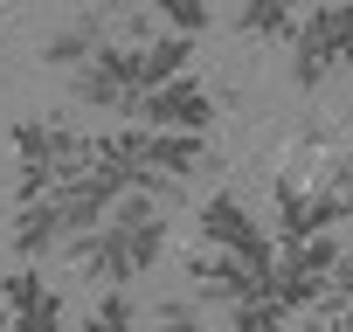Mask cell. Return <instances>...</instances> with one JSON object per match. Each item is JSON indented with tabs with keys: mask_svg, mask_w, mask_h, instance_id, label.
Listing matches in <instances>:
<instances>
[{
	"mask_svg": "<svg viewBox=\"0 0 353 332\" xmlns=\"http://www.w3.org/2000/svg\"><path fill=\"white\" fill-rule=\"evenodd\" d=\"M132 118H139L145 132H201V138H208V125H215V90L188 70V76L145 90V97L132 104Z\"/></svg>",
	"mask_w": 353,
	"mask_h": 332,
	"instance_id": "obj_5",
	"label": "cell"
},
{
	"mask_svg": "<svg viewBox=\"0 0 353 332\" xmlns=\"http://www.w3.org/2000/svg\"><path fill=\"white\" fill-rule=\"evenodd\" d=\"M0 332H8V304H0Z\"/></svg>",
	"mask_w": 353,
	"mask_h": 332,
	"instance_id": "obj_20",
	"label": "cell"
},
{
	"mask_svg": "<svg viewBox=\"0 0 353 332\" xmlns=\"http://www.w3.org/2000/svg\"><path fill=\"white\" fill-rule=\"evenodd\" d=\"M188 63H194V42L188 35H152L145 49H125V76H132L139 97L159 90V83H173V76H188Z\"/></svg>",
	"mask_w": 353,
	"mask_h": 332,
	"instance_id": "obj_10",
	"label": "cell"
},
{
	"mask_svg": "<svg viewBox=\"0 0 353 332\" xmlns=\"http://www.w3.org/2000/svg\"><path fill=\"white\" fill-rule=\"evenodd\" d=\"M277 8H284V14H298V8H312V0H277Z\"/></svg>",
	"mask_w": 353,
	"mask_h": 332,
	"instance_id": "obj_19",
	"label": "cell"
},
{
	"mask_svg": "<svg viewBox=\"0 0 353 332\" xmlns=\"http://www.w3.org/2000/svg\"><path fill=\"white\" fill-rule=\"evenodd\" d=\"M104 42H111V21H104L97 8H83L77 21H63V28L42 42V63H49V70H77V63H90Z\"/></svg>",
	"mask_w": 353,
	"mask_h": 332,
	"instance_id": "obj_11",
	"label": "cell"
},
{
	"mask_svg": "<svg viewBox=\"0 0 353 332\" xmlns=\"http://www.w3.org/2000/svg\"><path fill=\"white\" fill-rule=\"evenodd\" d=\"M346 291H353V284H332V291H325L312 311H298L284 332H346Z\"/></svg>",
	"mask_w": 353,
	"mask_h": 332,
	"instance_id": "obj_14",
	"label": "cell"
},
{
	"mask_svg": "<svg viewBox=\"0 0 353 332\" xmlns=\"http://www.w3.org/2000/svg\"><path fill=\"white\" fill-rule=\"evenodd\" d=\"M346 0H312V8L291 21V83L298 90H325V76H339L346 63Z\"/></svg>",
	"mask_w": 353,
	"mask_h": 332,
	"instance_id": "obj_3",
	"label": "cell"
},
{
	"mask_svg": "<svg viewBox=\"0 0 353 332\" xmlns=\"http://www.w3.org/2000/svg\"><path fill=\"white\" fill-rule=\"evenodd\" d=\"M152 8H159L152 21H166L173 35H188V42H194V35L215 21V0H152Z\"/></svg>",
	"mask_w": 353,
	"mask_h": 332,
	"instance_id": "obj_15",
	"label": "cell"
},
{
	"mask_svg": "<svg viewBox=\"0 0 353 332\" xmlns=\"http://www.w3.org/2000/svg\"><path fill=\"white\" fill-rule=\"evenodd\" d=\"M63 242H70V215H63V201H56V194L21 201V215H14V249H21L28 263H42V256H63Z\"/></svg>",
	"mask_w": 353,
	"mask_h": 332,
	"instance_id": "obj_9",
	"label": "cell"
},
{
	"mask_svg": "<svg viewBox=\"0 0 353 332\" xmlns=\"http://www.w3.org/2000/svg\"><path fill=\"white\" fill-rule=\"evenodd\" d=\"M132 8H145V0H97V14H104V21H125Z\"/></svg>",
	"mask_w": 353,
	"mask_h": 332,
	"instance_id": "obj_18",
	"label": "cell"
},
{
	"mask_svg": "<svg viewBox=\"0 0 353 332\" xmlns=\"http://www.w3.org/2000/svg\"><path fill=\"white\" fill-rule=\"evenodd\" d=\"M291 21L298 14H284L277 0H243V8H236V28L256 35V42H291Z\"/></svg>",
	"mask_w": 353,
	"mask_h": 332,
	"instance_id": "obj_12",
	"label": "cell"
},
{
	"mask_svg": "<svg viewBox=\"0 0 353 332\" xmlns=\"http://www.w3.org/2000/svg\"><path fill=\"white\" fill-rule=\"evenodd\" d=\"M152 325H159V332H208V325H201V311H194V304H181V298H166Z\"/></svg>",
	"mask_w": 353,
	"mask_h": 332,
	"instance_id": "obj_16",
	"label": "cell"
},
{
	"mask_svg": "<svg viewBox=\"0 0 353 332\" xmlns=\"http://www.w3.org/2000/svg\"><path fill=\"white\" fill-rule=\"evenodd\" d=\"M118 35H125V49H145V42H152V8H132V14L118 21Z\"/></svg>",
	"mask_w": 353,
	"mask_h": 332,
	"instance_id": "obj_17",
	"label": "cell"
},
{
	"mask_svg": "<svg viewBox=\"0 0 353 332\" xmlns=\"http://www.w3.org/2000/svg\"><path fill=\"white\" fill-rule=\"evenodd\" d=\"M188 277H194V298H208V304H243V298H256L270 277L263 270H250L243 256H222V249H201L194 263H188Z\"/></svg>",
	"mask_w": 353,
	"mask_h": 332,
	"instance_id": "obj_8",
	"label": "cell"
},
{
	"mask_svg": "<svg viewBox=\"0 0 353 332\" xmlns=\"http://www.w3.org/2000/svg\"><path fill=\"white\" fill-rule=\"evenodd\" d=\"M284 325H291V311H284L270 291H256V298L229 304V332H284Z\"/></svg>",
	"mask_w": 353,
	"mask_h": 332,
	"instance_id": "obj_13",
	"label": "cell"
},
{
	"mask_svg": "<svg viewBox=\"0 0 353 332\" xmlns=\"http://www.w3.org/2000/svg\"><path fill=\"white\" fill-rule=\"evenodd\" d=\"M132 166H139V174L173 180V187H188L194 174H208V166H215V145H208L201 132H145V125H139V152H132Z\"/></svg>",
	"mask_w": 353,
	"mask_h": 332,
	"instance_id": "obj_7",
	"label": "cell"
},
{
	"mask_svg": "<svg viewBox=\"0 0 353 332\" xmlns=\"http://www.w3.org/2000/svg\"><path fill=\"white\" fill-rule=\"evenodd\" d=\"M194 229H201V249H222V256H243L250 270H263L270 277V263H277V249H270V236L256 229V215L236 201V194H208L201 208H194Z\"/></svg>",
	"mask_w": 353,
	"mask_h": 332,
	"instance_id": "obj_4",
	"label": "cell"
},
{
	"mask_svg": "<svg viewBox=\"0 0 353 332\" xmlns=\"http://www.w3.org/2000/svg\"><path fill=\"white\" fill-rule=\"evenodd\" d=\"M70 90H77V104H83V111L132 118L139 90H132V76H125V42H104L90 63H77V70H70Z\"/></svg>",
	"mask_w": 353,
	"mask_h": 332,
	"instance_id": "obj_6",
	"label": "cell"
},
{
	"mask_svg": "<svg viewBox=\"0 0 353 332\" xmlns=\"http://www.w3.org/2000/svg\"><path fill=\"white\" fill-rule=\"evenodd\" d=\"M0 35H8V8H0Z\"/></svg>",
	"mask_w": 353,
	"mask_h": 332,
	"instance_id": "obj_21",
	"label": "cell"
},
{
	"mask_svg": "<svg viewBox=\"0 0 353 332\" xmlns=\"http://www.w3.org/2000/svg\"><path fill=\"white\" fill-rule=\"evenodd\" d=\"M63 256H70L83 277H97L104 291H125L132 277H145V270L166 256V208L132 180V187L104 208L97 229H83V236L63 242Z\"/></svg>",
	"mask_w": 353,
	"mask_h": 332,
	"instance_id": "obj_1",
	"label": "cell"
},
{
	"mask_svg": "<svg viewBox=\"0 0 353 332\" xmlns=\"http://www.w3.org/2000/svg\"><path fill=\"white\" fill-rule=\"evenodd\" d=\"M14 159H21L14 194L35 201V194L63 187L70 174L90 166V132H77V125H63V118H21V125H14Z\"/></svg>",
	"mask_w": 353,
	"mask_h": 332,
	"instance_id": "obj_2",
	"label": "cell"
}]
</instances>
